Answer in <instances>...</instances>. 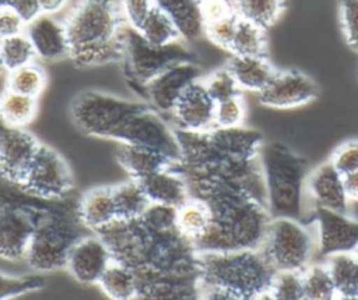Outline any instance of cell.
Masks as SVG:
<instances>
[{"instance_id":"cell-1","label":"cell","mask_w":358,"mask_h":300,"mask_svg":"<svg viewBox=\"0 0 358 300\" xmlns=\"http://www.w3.org/2000/svg\"><path fill=\"white\" fill-rule=\"evenodd\" d=\"M71 116L85 134L150 147L180 162L182 151L176 133L151 105L88 91L74 99Z\"/></svg>"},{"instance_id":"cell-2","label":"cell","mask_w":358,"mask_h":300,"mask_svg":"<svg viewBox=\"0 0 358 300\" xmlns=\"http://www.w3.org/2000/svg\"><path fill=\"white\" fill-rule=\"evenodd\" d=\"M199 293L208 299L268 297L275 269L260 248L197 253Z\"/></svg>"},{"instance_id":"cell-3","label":"cell","mask_w":358,"mask_h":300,"mask_svg":"<svg viewBox=\"0 0 358 300\" xmlns=\"http://www.w3.org/2000/svg\"><path fill=\"white\" fill-rule=\"evenodd\" d=\"M64 28L70 54L80 66H94L123 59L126 21L116 0H80Z\"/></svg>"},{"instance_id":"cell-4","label":"cell","mask_w":358,"mask_h":300,"mask_svg":"<svg viewBox=\"0 0 358 300\" xmlns=\"http://www.w3.org/2000/svg\"><path fill=\"white\" fill-rule=\"evenodd\" d=\"M260 163L267 209L271 218L301 219L305 212L306 179L309 174L305 159L282 144L263 142Z\"/></svg>"},{"instance_id":"cell-5","label":"cell","mask_w":358,"mask_h":300,"mask_svg":"<svg viewBox=\"0 0 358 300\" xmlns=\"http://www.w3.org/2000/svg\"><path fill=\"white\" fill-rule=\"evenodd\" d=\"M260 250L275 271H303L317 253L316 232L295 218H271Z\"/></svg>"},{"instance_id":"cell-6","label":"cell","mask_w":358,"mask_h":300,"mask_svg":"<svg viewBox=\"0 0 358 300\" xmlns=\"http://www.w3.org/2000/svg\"><path fill=\"white\" fill-rule=\"evenodd\" d=\"M180 40L165 46L151 45L140 35L136 28L126 25L123 31L122 60H124L130 78L144 87L150 80H152L172 64L192 60L190 52L183 46Z\"/></svg>"},{"instance_id":"cell-7","label":"cell","mask_w":358,"mask_h":300,"mask_svg":"<svg viewBox=\"0 0 358 300\" xmlns=\"http://www.w3.org/2000/svg\"><path fill=\"white\" fill-rule=\"evenodd\" d=\"M71 173L62 155L46 145H39L20 186L41 198H59L71 188Z\"/></svg>"},{"instance_id":"cell-8","label":"cell","mask_w":358,"mask_h":300,"mask_svg":"<svg viewBox=\"0 0 358 300\" xmlns=\"http://www.w3.org/2000/svg\"><path fill=\"white\" fill-rule=\"evenodd\" d=\"M77 241L74 230L63 222H46L36 226L27 261L35 271H52L66 267L69 250Z\"/></svg>"},{"instance_id":"cell-9","label":"cell","mask_w":358,"mask_h":300,"mask_svg":"<svg viewBox=\"0 0 358 300\" xmlns=\"http://www.w3.org/2000/svg\"><path fill=\"white\" fill-rule=\"evenodd\" d=\"M317 95V84L310 77L296 70H284L275 73L257 93V99L267 107L291 109L310 103Z\"/></svg>"},{"instance_id":"cell-10","label":"cell","mask_w":358,"mask_h":300,"mask_svg":"<svg viewBox=\"0 0 358 300\" xmlns=\"http://www.w3.org/2000/svg\"><path fill=\"white\" fill-rule=\"evenodd\" d=\"M313 225L316 226L317 253L322 257L354 251L358 246V220L344 212L315 207Z\"/></svg>"},{"instance_id":"cell-11","label":"cell","mask_w":358,"mask_h":300,"mask_svg":"<svg viewBox=\"0 0 358 300\" xmlns=\"http://www.w3.org/2000/svg\"><path fill=\"white\" fill-rule=\"evenodd\" d=\"M201 78V70L192 60L165 68L144 85L150 105L159 113H171L183 91Z\"/></svg>"},{"instance_id":"cell-12","label":"cell","mask_w":358,"mask_h":300,"mask_svg":"<svg viewBox=\"0 0 358 300\" xmlns=\"http://www.w3.org/2000/svg\"><path fill=\"white\" fill-rule=\"evenodd\" d=\"M39 145L25 127L0 123V173L8 181L21 184Z\"/></svg>"},{"instance_id":"cell-13","label":"cell","mask_w":358,"mask_h":300,"mask_svg":"<svg viewBox=\"0 0 358 300\" xmlns=\"http://www.w3.org/2000/svg\"><path fill=\"white\" fill-rule=\"evenodd\" d=\"M171 113L183 131L206 133L215 127V100L207 92L201 78L183 91Z\"/></svg>"},{"instance_id":"cell-14","label":"cell","mask_w":358,"mask_h":300,"mask_svg":"<svg viewBox=\"0 0 358 300\" xmlns=\"http://www.w3.org/2000/svg\"><path fill=\"white\" fill-rule=\"evenodd\" d=\"M113 257L105 241L95 237L78 239L69 250L66 267L81 283H98L99 278L112 262Z\"/></svg>"},{"instance_id":"cell-15","label":"cell","mask_w":358,"mask_h":300,"mask_svg":"<svg viewBox=\"0 0 358 300\" xmlns=\"http://www.w3.org/2000/svg\"><path fill=\"white\" fill-rule=\"evenodd\" d=\"M25 35L29 38L35 54L41 60L55 61L70 54L64 24L50 14H41L27 24Z\"/></svg>"},{"instance_id":"cell-16","label":"cell","mask_w":358,"mask_h":300,"mask_svg":"<svg viewBox=\"0 0 358 300\" xmlns=\"http://www.w3.org/2000/svg\"><path fill=\"white\" fill-rule=\"evenodd\" d=\"M306 195L315 207L347 212L348 198L344 190L343 174L330 160L319 165L306 179Z\"/></svg>"},{"instance_id":"cell-17","label":"cell","mask_w":358,"mask_h":300,"mask_svg":"<svg viewBox=\"0 0 358 300\" xmlns=\"http://www.w3.org/2000/svg\"><path fill=\"white\" fill-rule=\"evenodd\" d=\"M36 226L34 218L25 211H0V257L6 260L24 258Z\"/></svg>"},{"instance_id":"cell-18","label":"cell","mask_w":358,"mask_h":300,"mask_svg":"<svg viewBox=\"0 0 358 300\" xmlns=\"http://www.w3.org/2000/svg\"><path fill=\"white\" fill-rule=\"evenodd\" d=\"M150 202L180 207L190 198L186 179L173 170V166L161 169L138 180Z\"/></svg>"},{"instance_id":"cell-19","label":"cell","mask_w":358,"mask_h":300,"mask_svg":"<svg viewBox=\"0 0 358 300\" xmlns=\"http://www.w3.org/2000/svg\"><path fill=\"white\" fill-rule=\"evenodd\" d=\"M227 67L242 91L256 93H259L278 71L266 56L232 54Z\"/></svg>"},{"instance_id":"cell-20","label":"cell","mask_w":358,"mask_h":300,"mask_svg":"<svg viewBox=\"0 0 358 300\" xmlns=\"http://www.w3.org/2000/svg\"><path fill=\"white\" fill-rule=\"evenodd\" d=\"M117 160L131 179L136 180H141L154 172L178 165V162L154 148L133 144H122L117 152Z\"/></svg>"},{"instance_id":"cell-21","label":"cell","mask_w":358,"mask_h":300,"mask_svg":"<svg viewBox=\"0 0 358 300\" xmlns=\"http://www.w3.org/2000/svg\"><path fill=\"white\" fill-rule=\"evenodd\" d=\"M78 218L85 227L95 232L117 219L112 187H98L85 193L78 205Z\"/></svg>"},{"instance_id":"cell-22","label":"cell","mask_w":358,"mask_h":300,"mask_svg":"<svg viewBox=\"0 0 358 300\" xmlns=\"http://www.w3.org/2000/svg\"><path fill=\"white\" fill-rule=\"evenodd\" d=\"M154 3L171 17L183 40H194L204 35L200 0H154Z\"/></svg>"},{"instance_id":"cell-23","label":"cell","mask_w":358,"mask_h":300,"mask_svg":"<svg viewBox=\"0 0 358 300\" xmlns=\"http://www.w3.org/2000/svg\"><path fill=\"white\" fill-rule=\"evenodd\" d=\"M326 267L331 275L337 297L358 299V260L352 251L326 257Z\"/></svg>"},{"instance_id":"cell-24","label":"cell","mask_w":358,"mask_h":300,"mask_svg":"<svg viewBox=\"0 0 358 300\" xmlns=\"http://www.w3.org/2000/svg\"><path fill=\"white\" fill-rule=\"evenodd\" d=\"M98 283L103 293L115 300H129L138 296L136 272L116 260H112Z\"/></svg>"},{"instance_id":"cell-25","label":"cell","mask_w":358,"mask_h":300,"mask_svg":"<svg viewBox=\"0 0 358 300\" xmlns=\"http://www.w3.org/2000/svg\"><path fill=\"white\" fill-rule=\"evenodd\" d=\"M38 100L6 88L0 93V123L13 127H25L36 116Z\"/></svg>"},{"instance_id":"cell-26","label":"cell","mask_w":358,"mask_h":300,"mask_svg":"<svg viewBox=\"0 0 358 300\" xmlns=\"http://www.w3.org/2000/svg\"><path fill=\"white\" fill-rule=\"evenodd\" d=\"M210 220V209L201 200L189 198L185 204L178 207L176 227L192 243L207 230Z\"/></svg>"},{"instance_id":"cell-27","label":"cell","mask_w":358,"mask_h":300,"mask_svg":"<svg viewBox=\"0 0 358 300\" xmlns=\"http://www.w3.org/2000/svg\"><path fill=\"white\" fill-rule=\"evenodd\" d=\"M117 218L120 219H138L147 207L150 200L144 193L138 180L131 179L126 183L112 187Z\"/></svg>"},{"instance_id":"cell-28","label":"cell","mask_w":358,"mask_h":300,"mask_svg":"<svg viewBox=\"0 0 358 300\" xmlns=\"http://www.w3.org/2000/svg\"><path fill=\"white\" fill-rule=\"evenodd\" d=\"M236 14L264 29L274 25L285 10V0H232Z\"/></svg>"},{"instance_id":"cell-29","label":"cell","mask_w":358,"mask_h":300,"mask_svg":"<svg viewBox=\"0 0 358 300\" xmlns=\"http://www.w3.org/2000/svg\"><path fill=\"white\" fill-rule=\"evenodd\" d=\"M229 52L235 56H266V29L239 17Z\"/></svg>"},{"instance_id":"cell-30","label":"cell","mask_w":358,"mask_h":300,"mask_svg":"<svg viewBox=\"0 0 358 300\" xmlns=\"http://www.w3.org/2000/svg\"><path fill=\"white\" fill-rule=\"evenodd\" d=\"M137 31L147 42L157 46H165L182 39L171 17L157 6L147 14Z\"/></svg>"},{"instance_id":"cell-31","label":"cell","mask_w":358,"mask_h":300,"mask_svg":"<svg viewBox=\"0 0 358 300\" xmlns=\"http://www.w3.org/2000/svg\"><path fill=\"white\" fill-rule=\"evenodd\" d=\"M7 73L8 74L6 80V88L34 98H38L43 92L48 82L45 70L35 61H31Z\"/></svg>"},{"instance_id":"cell-32","label":"cell","mask_w":358,"mask_h":300,"mask_svg":"<svg viewBox=\"0 0 358 300\" xmlns=\"http://www.w3.org/2000/svg\"><path fill=\"white\" fill-rule=\"evenodd\" d=\"M303 299L331 300L337 297L331 275L326 264H309L302 271Z\"/></svg>"},{"instance_id":"cell-33","label":"cell","mask_w":358,"mask_h":300,"mask_svg":"<svg viewBox=\"0 0 358 300\" xmlns=\"http://www.w3.org/2000/svg\"><path fill=\"white\" fill-rule=\"evenodd\" d=\"M0 54L6 71L25 66L36 59L34 46L25 32L0 39Z\"/></svg>"},{"instance_id":"cell-34","label":"cell","mask_w":358,"mask_h":300,"mask_svg":"<svg viewBox=\"0 0 358 300\" xmlns=\"http://www.w3.org/2000/svg\"><path fill=\"white\" fill-rule=\"evenodd\" d=\"M268 297L275 300H301L303 299L302 271H275Z\"/></svg>"},{"instance_id":"cell-35","label":"cell","mask_w":358,"mask_h":300,"mask_svg":"<svg viewBox=\"0 0 358 300\" xmlns=\"http://www.w3.org/2000/svg\"><path fill=\"white\" fill-rule=\"evenodd\" d=\"M201 81L210 96L215 100V103L241 95L242 92V89L239 88L238 82L235 81L234 75L231 74L227 66L210 73L207 77L201 78Z\"/></svg>"},{"instance_id":"cell-36","label":"cell","mask_w":358,"mask_h":300,"mask_svg":"<svg viewBox=\"0 0 358 300\" xmlns=\"http://www.w3.org/2000/svg\"><path fill=\"white\" fill-rule=\"evenodd\" d=\"M246 116V105L242 95H236L215 103L214 124L221 128L242 126Z\"/></svg>"},{"instance_id":"cell-37","label":"cell","mask_w":358,"mask_h":300,"mask_svg":"<svg viewBox=\"0 0 358 300\" xmlns=\"http://www.w3.org/2000/svg\"><path fill=\"white\" fill-rule=\"evenodd\" d=\"M176 207L150 202L144 213L140 216L141 222L154 232L176 230Z\"/></svg>"},{"instance_id":"cell-38","label":"cell","mask_w":358,"mask_h":300,"mask_svg":"<svg viewBox=\"0 0 358 300\" xmlns=\"http://www.w3.org/2000/svg\"><path fill=\"white\" fill-rule=\"evenodd\" d=\"M43 285H45V279L39 275L17 278V276H8L0 272V300L36 290Z\"/></svg>"},{"instance_id":"cell-39","label":"cell","mask_w":358,"mask_h":300,"mask_svg":"<svg viewBox=\"0 0 358 300\" xmlns=\"http://www.w3.org/2000/svg\"><path fill=\"white\" fill-rule=\"evenodd\" d=\"M338 15L345 42L358 54V0H338Z\"/></svg>"},{"instance_id":"cell-40","label":"cell","mask_w":358,"mask_h":300,"mask_svg":"<svg viewBox=\"0 0 358 300\" xmlns=\"http://www.w3.org/2000/svg\"><path fill=\"white\" fill-rule=\"evenodd\" d=\"M239 21V15L235 13L232 15H228L222 20L210 22L204 25V35L218 47L229 50L236 25Z\"/></svg>"},{"instance_id":"cell-41","label":"cell","mask_w":358,"mask_h":300,"mask_svg":"<svg viewBox=\"0 0 358 300\" xmlns=\"http://www.w3.org/2000/svg\"><path fill=\"white\" fill-rule=\"evenodd\" d=\"M330 162L344 176L358 170V140L341 144L331 155Z\"/></svg>"},{"instance_id":"cell-42","label":"cell","mask_w":358,"mask_h":300,"mask_svg":"<svg viewBox=\"0 0 358 300\" xmlns=\"http://www.w3.org/2000/svg\"><path fill=\"white\" fill-rule=\"evenodd\" d=\"M154 6V0H119V7L126 24L136 29Z\"/></svg>"},{"instance_id":"cell-43","label":"cell","mask_w":358,"mask_h":300,"mask_svg":"<svg viewBox=\"0 0 358 300\" xmlns=\"http://www.w3.org/2000/svg\"><path fill=\"white\" fill-rule=\"evenodd\" d=\"M200 10L204 25L236 13L232 0H200Z\"/></svg>"},{"instance_id":"cell-44","label":"cell","mask_w":358,"mask_h":300,"mask_svg":"<svg viewBox=\"0 0 358 300\" xmlns=\"http://www.w3.org/2000/svg\"><path fill=\"white\" fill-rule=\"evenodd\" d=\"M27 22L11 8L0 7V39L22 33Z\"/></svg>"},{"instance_id":"cell-45","label":"cell","mask_w":358,"mask_h":300,"mask_svg":"<svg viewBox=\"0 0 358 300\" xmlns=\"http://www.w3.org/2000/svg\"><path fill=\"white\" fill-rule=\"evenodd\" d=\"M8 7H11L27 24L42 14L39 0H11Z\"/></svg>"},{"instance_id":"cell-46","label":"cell","mask_w":358,"mask_h":300,"mask_svg":"<svg viewBox=\"0 0 358 300\" xmlns=\"http://www.w3.org/2000/svg\"><path fill=\"white\" fill-rule=\"evenodd\" d=\"M343 181L348 201H358V170L344 174Z\"/></svg>"},{"instance_id":"cell-47","label":"cell","mask_w":358,"mask_h":300,"mask_svg":"<svg viewBox=\"0 0 358 300\" xmlns=\"http://www.w3.org/2000/svg\"><path fill=\"white\" fill-rule=\"evenodd\" d=\"M70 3V0H39L41 10L43 14L55 15L66 8V6Z\"/></svg>"},{"instance_id":"cell-48","label":"cell","mask_w":358,"mask_h":300,"mask_svg":"<svg viewBox=\"0 0 358 300\" xmlns=\"http://www.w3.org/2000/svg\"><path fill=\"white\" fill-rule=\"evenodd\" d=\"M11 0H0V7H7Z\"/></svg>"},{"instance_id":"cell-49","label":"cell","mask_w":358,"mask_h":300,"mask_svg":"<svg viewBox=\"0 0 358 300\" xmlns=\"http://www.w3.org/2000/svg\"><path fill=\"white\" fill-rule=\"evenodd\" d=\"M3 71H6V68H4V64H3V59H1V54H0V74H1Z\"/></svg>"},{"instance_id":"cell-50","label":"cell","mask_w":358,"mask_h":300,"mask_svg":"<svg viewBox=\"0 0 358 300\" xmlns=\"http://www.w3.org/2000/svg\"><path fill=\"white\" fill-rule=\"evenodd\" d=\"M352 253H354V255H355V258H357V260H358V246H357V247H355V250H354V251H352Z\"/></svg>"}]
</instances>
